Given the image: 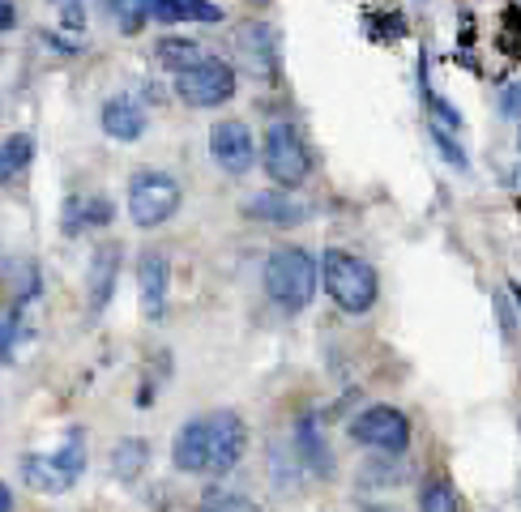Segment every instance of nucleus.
I'll return each mask as SVG.
<instances>
[{
	"label": "nucleus",
	"mask_w": 521,
	"mask_h": 512,
	"mask_svg": "<svg viewBox=\"0 0 521 512\" xmlns=\"http://www.w3.org/2000/svg\"><path fill=\"white\" fill-rule=\"evenodd\" d=\"M317 278L325 282L329 299L338 303L346 316H363L372 312L376 295H381V278H376V269L363 261L355 252H342V248H329L317 265Z\"/></svg>",
	"instance_id": "1"
},
{
	"label": "nucleus",
	"mask_w": 521,
	"mask_h": 512,
	"mask_svg": "<svg viewBox=\"0 0 521 512\" xmlns=\"http://www.w3.org/2000/svg\"><path fill=\"white\" fill-rule=\"evenodd\" d=\"M265 295L282 312H304L317 295V261L304 248H274L265 261Z\"/></svg>",
	"instance_id": "2"
},
{
	"label": "nucleus",
	"mask_w": 521,
	"mask_h": 512,
	"mask_svg": "<svg viewBox=\"0 0 521 512\" xmlns=\"http://www.w3.org/2000/svg\"><path fill=\"white\" fill-rule=\"evenodd\" d=\"M180 201H184V188L176 175H167V171H137L129 180V218L141 231L171 222L180 210Z\"/></svg>",
	"instance_id": "3"
},
{
	"label": "nucleus",
	"mask_w": 521,
	"mask_h": 512,
	"mask_svg": "<svg viewBox=\"0 0 521 512\" xmlns=\"http://www.w3.org/2000/svg\"><path fill=\"white\" fill-rule=\"evenodd\" d=\"M261 163H265V175H270L282 192L308 184V175H312V154H308L295 124H270L265 146H261Z\"/></svg>",
	"instance_id": "4"
},
{
	"label": "nucleus",
	"mask_w": 521,
	"mask_h": 512,
	"mask_svg": "<svg viewBox=\"0 0 521 512\" xmlns=\"http://www.w3.org/2000/svg\"><path fill=\"white\" fill-rule=\"evenodd\" d=\"M176 99L188 107H223L235 99V69L218 56H205L197 69L176 77Z\"/></svg>",
	"instance_id": "5"
},
{
	"label": "nucleus",
	"mask_w": 521,
	"mask_h": 512,
	"mask_svg": "<svg viewBox=\"0 0 521 512\" xmlns=\"http://www.w3.org/2000/svg\"><path fill=\"white\" fill-rule=\"evenodd\" d=\"M205 419V474H231L248 448V423L235 410H214Z\"/></svg>",
	"instance_id": "6"
},
{
	"label": "nucleus",
	"mask_w": 521,
	"mask_h": 512,
	"mask_svg": "<svg viewBox=\"0 0 521 512\" xmlns=\"http://www.w3.org/2000/svg\"><path fill=\"white\" fill-rule=\"evenodd\" d=\"M351 440L363 448H376L385 457H402L410 444V419L398 406H368L351 423Z\"/></svg>",
	"instance_id": "7"
},
{
	"label": "nucleus",
	"mask_w": 521,
	"mask_h": 512,
	"mask_svg": "<svg viewBox=\"0 0 521 512\" xmlns=\"http://www.w3.org/2000/svg\"><path fill=\"white\" fill-rule=\"evenodd\" d=\"M210 158L227 175H244L252 171V158H257V141H252L248 124L240 120H218L210 128Z\"/></svg>",
	"instance_id": "8"
},
{
	"label": "nucleus",
	"mask_w": 521,
	"mask_h": 512,
	"mask_svg": "<svg viewBox=\"0 0 521 512\" xmlns=\"http://www.w3.org/2000/svg\"><path fill=\"white\" fill-rule=\"evenodd\" d=\"M240 52L248 60V69H257L261 77H274V69H278V30L265 26V22L240 26Z\"/></svg>",
	"instance_id": "9"
},
{
	"label": "nucleus",
	"mask_w": 521,
	"mask_h": 512,
	"mask_svg": "<svg viewBox=\"0 0 521 512\" xmlns=\"http://www.w3.org/2000/svg\"><path fill=\"white\" fill-rule=\"evenodd\" d=\"M244 214L257 222H270V227H299L308 218V205L291 201L287 192H257V197L244 201Z\"/></svg>",
	"instance_id": "10"
},
{
	"label": "nucleus",
	"mask_w": 521,
	"mask_h": 512,
	"mask_svg": "<svg viewBox=\"0 0 521 512\" xmlns=\"http://www.w3.org/2000/svg\"><path fill=\"white\" fill-rule=\"evenodd\" d=\"M141 312L150 320H159L167 312V256L163 252H146L141 256Z\"/></svg>",
	"instance_id": "11"
},
{
	"label": "nucleus",
	"mask_w": 521,
	"mask_h": 512,
	"mask_svg": "<svg viewBox=\"0 0 521 512\" xmlns=\"http://www.w3.org/2000/svg\"><path fill=\"white\" fill-rule=\"evenodd\" d=\"M116 269H120V248L116 244H103L94 248V261H90V312L99 316L107 303L116 295Z\"/></svg>",
	"instance_id": "12"
},
{
	"label": "nucleus",
	"mask_w": 521,
	"mask_h": 512,
	"mask_svg": "<svg viewBox=\"0 0 521 512\" xmlns=\"http://www.w3.org/2000/svg\"><path fill=\"white\" fill-rule=\"evenodd\" d=\"M103 133L112 141H141L146 133V111H141L133 99H107L103 103Z\"/></svg>",
	"instance_id": "13"
},
{
	"label": "nucleus",
	"mask_w": 521,
	"mask_h": 512,
	"mask_svg": "<svg viewBox=\"0 0 521 512\" xmlns=\"http://www.w3.org/2000/svg\"><path fill=\"white\" fill-rule=\"evenodd\" d=\"M171 461H176L180 474H205V419H193L176 431Z\"/></svg>",
	"instance_id": "14"
},
{
	"label": "nucleus",
	"mask_w": 521,
	"mask_h": 512,
	"mask_svg": "<svg viewBox=\"0 0 521 512\" xmlns=\"http://www.w3.org/2000/svg\"><path fill=\"white\" fill-rule=\"evenodd\" d=\"M22 478H26V487L39 491V495H65L73 487V478L60 470L52 457H43V453L22 457Z\"/></svg>",
	"instance_id": "15"
},
{
	"label": "nucleus",
	"mask_w": 521,
	"mask_h": 512,
	"mask_svg": "<svg viewBox=\"0 0 521 512\" xmlns=\"http://www.w3.org/2000/svg\"><path fill=\"white\" fill-rule=\"evenodd\" d=\"M146 18L150 22H223V9L218 5H201V0H184V5H171V0H150L146 5Z\"/></svg>",
	"instance_id": "16"
},
{
	"label": "nucleus",
	"mask_w": 521,
	"mask_h": 512,
	"mask_svg": "<svg viewBox=\"0 0 521 512\" xmlns=\"http://www.w3.org/2000/svg\"><path fill=\"white\" fill-rule=\"evenodd\" d=\"M154 60L163 64L167 73H188V69H197V64L205 60V47L197 39H184V35H167L159 39V47H154Z\"/></svg>",
	"instance_id": "17"
},
{
	"label": "nucleus",
	"mask_w": 521,
	"mask_h": 512,
	"mask_svg": "<svg viewBox=\"0 0 521 512\" xmlns=\"http://www.w3.org/2000/svg\"><path fill=\"white\" fill-rule=\"evenodd\" d=\"M295 453L299 461H304L308 470H317L321 478H329V470H334V457H329V448H325V436L317 431V419H299V431H295Z\"/></svg>",
	"instance_id": "18"
},
{
	"label": "nucleus",
	"mask_w": 521,
	"mask_h": 512,
	"mask_svg": "<svg viewBox=\"0 0 521 512\" xmlns=\"http://www.w3.org/2000/svg\"><path fill=\"white\" fill-rule=\"evenodd\" d=\"M146 466H150V440L129 436L112 448V474L124 478V483H133L137 474H146Z\"/></svg>",
	"instance_id": "19"
},
{
	"label": "nucleus",
	"mask_w": 521,
	"mask_h": 512,
	"mask_svg": "<svg viewBox=\"0 0 521 512\" xmlns=\"http://www.w3.org/2000/svg\"><path fill=\"white\" fill-rule=\"evenodd\" d=\"M30 154H35V141L26 133L0 141V188L13 184V175H22V167H30Z\"/></svg>",
	"instance_id": "20"
},
{
	"label": "nucleus",
	"mask_w": 521,
	"mask_h": 512,
	"mask_svg": "<svg viewBox=\"0 0 521 512\" xmlns=\"http://www.w3.org/2000/svg\"><path fill=\"white\" fill-rule=\"evenodd\" d=\"M419 512H462V495L453 491V483L445 478H432L419 491Z\"/></svg>",
	"instance_id": "21"
},
{
	"label": "nucleus",
	"mask_w": 521,
	"mask_h": 512,
	"mask_svg": "<svg viewBox=\"0 0 521 512\" xmlns=\"http://www.w3.org/2000/svg\"><path fill=\"white\" fill-rule=\"evenodd\" d=\"M197 512H265L257 500H248V495H240V491H218V487H210L201 495V504H197Z\"/></svg>",
	"instance_id": "22"
},
{
	"label": "nucleus",
	"mask_w": 521,
	"mask_h": 512,
	"mask_svg": "<svg viewBox=\"0 0 521 512\" xmlns=\"http://www.w3.org/2000/svg\"><path fill=\"white\" fill-rule=\"evenodd\" d=\"M52 461L60 470H65L69 478H77L86 470V436L82 431H69V440H65V448H60V453H52Z\"/></svg>",
	"instance_id": "23"
},
{
	"label": "nucleus",
	"mask_w": 521,
	"mask_h": 512,
	"mask_svg": "<svg viewBox=\"0 0 521 512\" xmlns=\"http://www.w3.org/2000/svg\"><path fill=\"white\" fill-rule=\"evenodd\" d=\"M107 13L120 22L124 35H141V26H146V5H137V0H116V5H107Z\"/></svg>",
	"instance_id": "24"
},
{
	"label": "nucleus",
	"mask_w": 521,
	"mask_h": 512,
	"mask_svg": "<svg viewBox=\"0 0 521 512\" xmlns=\"http://www.w3.org/2000/svg\"><path fill=\"white\" fill-rule=\"evenodd\" d=\"M428 133H432V141H436V150L445 154V163H449V167H457V171H466V167H470V158H466V150H462V146H457V141L449 137V128H440V124H432Z\"/></svg>",
	"instance_id": "25"
},
{
	"label": "nucleus",
	"mask_w": 521,
	"mask_h": 512,
	"mask_svg": "<svg viewBox=\"0 0 521 512\" xmlns=\"http://www.w3.org/2000/svg\"><path fill=\"white\" fill-rule=\"evenodd\" d=\"M428 107H432V116L440 120V128H462V111H457V107H449L445 99H440V94L436 90H428Z\"/></svg>",
	"instance_id": "26"
},
{
	"label": "nucleus",
	"mask_w": 521,
	"mask_h": 512,
	"mask_svg": "<svg viewBox=\"0 0 521 512\" xmlns=\"http://www.w3.org/2000/svg\"><path fill=\"white\" fill-rule=\"evenodd\" d=\"M60 22H65L69 35H82L86 30V9L77 5V0H69V5H60Z\"/></svg>",
	"instance_id": "27"
},
{
	"label": "nucleus",
	"mask_w": 521,
	"mask_h": 512,
	"mask_svg": "<svg viewBox=\"0 0 521 512\" xmlns=\"http://www.w3.org/2000/svg\"><path fill=\"white\" fill-rule=\"evenodd\" d=\"M13 26H18V9H13V5H5V0H0V35H9Z\"/></svg>",
	"instance_id": "28"
},
{
	"label": "nucleus",
	"mask_w": 521,
	"mask_h": 512,
	"mask_svg": "<svg viewBox=\"0 0 521 512\" xmlns=\"http://www.w3.org/2000/svg\"><path fill=\"white\" fill-rule=\"evenodd\" d=\"M9 346H13V320H5V325H0V359L9 355Z\"/></svg>",
	"instance_id": "29"
},
{
	"label": "nucleus",
	"mask_w": 521,
	"mask_h": 512,
	"mask_svg": "<svg viewBox=\"0 0 521 512\" xmlns=\"http://www.w3.org/2000/svg\"><path fill=\"white\" fill-rule=\"evenodd\" d=\"M504 111H509V116H517V90H513V86L504 90Z\"/></svg>",
	"instance_id": "30"
},
{
	"label": "nucleus",
	"mask_w": 521,
	"mask_h": 512,
	"mask_svg": "<svg viewBox=\"0 0 521 512\" xmlns=\"http://www.w3.org/2000/svg\"><path fill=\"white\" fill-rule=\"evenodd\" d=\"M0 512H13V491L0 483Z\"/></svg>",
	"instance_id": "31"
}]
</instances>
